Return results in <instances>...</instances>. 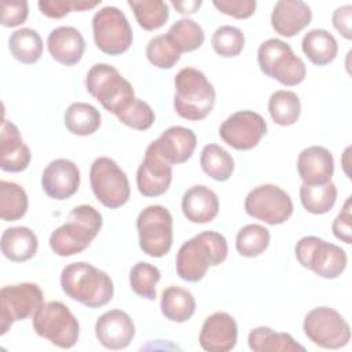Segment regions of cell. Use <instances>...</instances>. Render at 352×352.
<instances>
[{"instance_id": "cell-1", "label": "cell", "mask_w": 352, "mask_h": 352, "mask_svg": "<svg viewBox=\"0 0 352 352\" xmlns=\"http://www.w3.org/2000/svg\"><path fill=\"white\" fill-rule=\"evenodd\" d=\"M227 254V239L220 232L202 231L180 246L176 254V272L183 280L198 282L209 267L221 264Z\"/></svg>"}, {"instance_id": "cell-2", "label": "cell", "mask_w": 352, "mask_h": 352, "mask_svg": "<svg viewBox=\"0 0 352 352\" xmlns=\"http://www.w3.org/2000/svg\"><path fill=\"white\" fill-rule=\"evenodd\" d=\"M60 287L67 297L92 309L104 307L114 296L111 278L84 261L67 264L62 270Z\"/></svg>"}, {"instance_id": "cell-3", "label": "cell", "mask_w": 352, "mask_h": 352, "mask_svg": "<svg viewBox=\"0 0 352 352\" xmlns=\"http://www.w3.org/2000/svg\"><path fill=\"white\" fill-rule=\"evenodd\" d=\"M102 224V214L94 206L78 205L72 209L66 223L52 231L50 248L60 257L78 254L96 238Z\"/></svg>"}, {"instance_id": "cell-4", "label": "cell", "mask_w": 352, "mask_h": 352, "mask_svg": "<svg viewBox=\"0 0 352 352\" xmlns=\"http://www.w3.org/2000/svg\"><path fill=\"white\" fill-rule=\"evenodd\" d=\"M216 91L206 76L194 67H183L175 76L173 107L179 117L201 121L213 110Z\"/></svg>"}, {"instance_id": "cell-5", "label": "cell", "mask_w": 352, "mask_h": 352, "mask_svg": "<svg viewBox=\"0 0 352 352\" xmlns=\"http://www.w3.org/2000/svg\"><path fill=\"white\" fill-rule=\"evenodd\" d=\"M85 88L104 110L120 116L136 98L132 84L107 63L94 65L85 77Z\"/></svg>"}, {"instance_id": "cell-6", "label": "cell", "mask_w": 352, "mask_h": 352, "mask_svg": "<svg viewBox=\"0 0 352 352\" xmlns=\"http://www.w3.org/2000/svg\"><path fill=\"white\" fill-rule=\"evenodd\" d=\"M260 70L285 87L301 84L307 76V67L292 47L279 38H268L257 50Z\"/></svg>"}, {"instance_id": "cell-7", "label": "cell", "mask_w": 352, "mask_h": 352, "mask_svg": "<svg viewBox=\"0 0 352 352\" xmlns=\"http://www.w3.org/2000/svg\"><path fill=\"white\" fill-rule=\"evenodd\" d=\"M297 261L326 279L338 278L346 268L348 257L344 249L319 236H302L294 248Z\"/></svg>"}, {"instance_id": "cell-8", "label": "cell", "mask_w": 352, "mask_h": 352, "mask_svg": "<svg viewBox=\"0 0 352 352\" xmlns=\"http://www.w3.org/2000/svg\"><path fill=\"white\" fill-rule=\"evenodd\" d=\"M33 330L51 344L69 349L76 345L80 324L73 312L60 301L45 302L33 316Z\"/></svg>"}, {"instance_id": "cell-9", "label": "cell", "mask_w": 352, "mask_h": 352, "mask_svg": "<svg viewBox=\"0 0 352 352\" xmlns=\"http://www.w3.org/2000/svg\"><path fill=\"white\" fill-rule=\"evenodd\" d=\"M139 246L150 257H164L173 242V219L170 212L161 205L144 208L138 219Z\"/></svg>"}, {"instance_id": "cell-10", "label": "cell", "mask_w": 352, "mask_h": 352, "mask_svg": "<svg viewBox=\"0 0 352 352\" xmlns=\"http://www.w3.org/2000/svg\"><path fill=\"white\" fill-rule=\"evenodd\" d=\"M89 182L96 199L109 209L121 208L131 197L126 173L109 157H99L92 162Z\"/></svg>"}, {"instance_id": "cell-11", "label": "cell", "mask_w": 352, "mask_h": 352, "mask_svg": "<svg viewBox=\"0 0 352 352\" xmlns=\"http://www.w3.org/2000/svg\"><path fill=\"white\" fill-rule=\"evenodd\" d=\"M96 47L106 55H121L132 44L133 33L125 14L113 6L100 8L92 18Z\"/></svg>"}, {"instance_id": "cell-12", "label": "cell", "mask_w": 352, "mask_h": 352, "mask_svg": "<svg viewBox=\"0 0 352 352\" xmlns=\"http://www.w3.org/2000/svg\"><path fill=\"white\" fill-rule=\"evenodd\" d=\"M44 304V294L36 283L25 282L1 287L0 334L4 336L15 322L33 318Z\"/></svg>"}, {"instance_id": "cell-13", "label": "cell", "mask_w": 352, "mask_h": 352, "mask_svg": "<svg viewBox=\"0 0 352 352\" xmlns=\"http://www.w3.org/2000/svg\"><path fill=\"white\" fill-rule=\"evenodd\" d=\"M304 334L315 345L338 349L351 340V327L344 316L330 307L312 308L304 318Z\"/></svg>"}, {"instance_id": "cell-14", "label": "cell", "mask_w": 352, "mask_h": 352, "mask_svg": "<svg viewBox=\"0 0 352 352\" xmlns=\"http://www.w3.org/2000/svg\"><path fill=\"white\" fill-rule=\"evenodd\" d=\"M245 212L270 226H279L293 213L290 195L275 184H261L249 191L245 198Z\"/></svg>"}, {"instance_id": "cell-15", "label": "cell", "mask_w": 352, "mask_h": 352, "mask_svg": "<svg viewBox=\"0 0 352 352\" xmlns=\"http://www.w3.org/2000/svg\"><path fill=\"white\" fill-rule=\"evenodd\" d=\"M267 133L265 120L256 111L241 110L223 121L219 135L224 143L239 151L256 147Z\"/></svg>"}, {"instance_id": "cell-16", "label": "cell", "mask_w": 352, "mask_h": 352, "mask_svg": "<svg viewBox=\"0 0 352 352\" xmlns=\"http://www.w3.org/2000/svg\"><path fill=\"white\" fill-rule=\"evenodd\" d=\"M41 187L52 199H69L80 187V170L77 165L66 158L51 161L43 170Z\"/></svg>"}, {"instance_id": "cell-17", "label": "cell", "mask_w": 352, "mask_h": 352, "mask_svg": "<svg viewBox=\"0 0 352 352\" xmlns=\"http://www.w3.org/2000/svg\"><path fill=\"white\" fill-rule=\"evenodd\" d=\"M172 183V165L155 151L146 148L144 158L136 172L138 190L143 197H160Z\"/></svg>"}, {"instance_id": "cell-18", "label": "cell", "mask_w": 352, "mask_h": 352, "mask_svg": "<svg viewBox=\"0 0 352 352\" xmlns=\"http://www.w3.org/2000/svg\"><path fill=\"white\" fill-rule=\"evenodd\" d=\"M95 336L100 345L107 349H124L135 337V324L125 311L110 309L98 318Z\"/></svg>"}, {"instance_id": "cell-19", "label": "cell", "mask_w": 352, "mask_h": 352, "mask_svg": "<svg viewBox=\"0 0 352 352\" xmlns=\"http://www.w3.org/2000/svg\"><path fill=\"white\" fill-rule=\"evenodd\" d=\"M170 165L187 162L197 147L195 133L186 126H169L162 135L147 146Z\"/></svg>"}, {"instance_id": "cell-20", "label": "cell", "mask_w": 352, "mask_h": 352, "mask_svg": "<svg viewBox=\"0 0 352 352\" xmlns=\"http://www.w3.org/2000/svg\"><path fill=\"white\" fill-rule=\"evenodd\" d=\"M238 341V324L227 312L208 316L199 331V345L208 352H228Z\"/></svg>"}, {"instance_id": "cell-21", "label": "cell", "mask_w": 352, "mask_h": 352, "mask_svg": "<svg viewBox=\"0 0 352 352\" xmlns=\"http://www.w3.org/2000/svg\"><path fill=\"white\" fill-rule=\"evenodd\" d=\"M297 172L302 183L308 186L331 182L334 173L333 154L322 146L307 147L298 154Z\"/></svg>"}, {"instance_id": "cell-22", "label": "cell", "mask_w": 352, "mask_h": 352, "mask_svg": "<svg viewBox=\"0 0 352 352\" xmlns=\"http://www.w3.org/2000/svg\"><path fill=\"white\" fill-rule=\"evenodd\" d=\"M311 21L312 11L309 6L301 0H279L271 14L272 29L283 37L298 34Z\"/></svg>"}, {"instance_id": "cell-23", "label": "cell", "mask_w": 352, "mask_h": 352, "mask_svg": "<svg viewBox=\"0 0 352 352\" xmlns=\"http://www.w3.org/2000/svg\"><path fill=\"white\" fill-rule=\"evenodd\" d=\"M32 160L29 147L23 143L19 129L8 120H3L0 132V166L6 172H22Z\"/></svg>"}, {"instance_id": "cell-24", "label": "cell", "mask_w": 352, "mask_h": 352, "mask_svg": "<svg viewBox=\"0 0 352 352\" xmlns=\"http://www.w3.org/2000/svg\"><path fill=\"white\" fill-rule=\"evenodd\" d=\"M47 48L54 60L65 66L78 63L85 51V40L73 26H59L48 34Z\"/></svg>"}, {"instance_id": "cell-25", "label": "cell", "mask_w": 352, "mask_h": 352, "mask_svg": "<svg viewBox=\"0 0 352 352\" xmlns=\"http://www.w3.org/2000/svg\"><path fill=\"white\" fill-rule=\"evenodd\" d=\"M219 208L220 205L216 192L202 184L192 186L182 198L183 214L191 223H210L219 214Z\"/></svg>"}, {"instance_id": "cell-26", "label": "cell", "mask_w": 352, "mask_h": 352, "mask_svg": "<svg viewBox=\"0 0 352 352\" xmlns=\"http://www.w3.org/2000/svg\"><path fill=\"white\" fill-rule=\"evenodd\" d=\"M0 246L6 258L14 263H25L36 254L38 239L30 228L16 226L3 231Z\"/></svg>"}, {"instance_id": "cell-27", "label": "cell", "mask_w": 352, "mask_h": 352, "mask_svg": "<svg viewBox=\"0 0 352 352\" xmlns=\"http://www.w3.org/2000/svg\"><path fill=\"white\" fill-rule=\"evenodd\" d=\"M301 50L311 63L324 66L336 59L338 44L330 32L324 29H312L304 34Z\"/></svg>"}, {"instance_id": "cell-28", "label": "cell", "mask_w": 352, "mask_h": 352, "mask_svg": "<svg viewBox=\"0 0 352 352\" xmlns=\"http://www.w3.org/2000/svg\"><path fill=\"white\" fill-rule=\"evenodd\" d=\"M195 307V298L187 289L170 286L161 294V312L170 322H187L194 315Z\"/></svg>"}, {"instance_id": "cell-29", "label": "cell", "mask_w": 352, "mask_h": 352, "mask_svg": "<svg viewBox=\"0 0 352 352\" xmlns=\"http://www.w3.org/2000/svg\"><path fill=\"white\" fill-rule=\"evenodd\" d=\"M249 348L254 352L278 351H305L289 333H278L267 326L253 329L248 336Z\"/></svg>"}, {"instance_id": "cell-30", "label": "cell", "mask_w": 352, "mask_h": 352, "mask_svg": "<svg viewBox=\"0 0 352 352\" xmlns=\"http://www.w3.org/2000/svg\"><path fill=\"white\" fill-rule=\"evenodd\" d=\"M63 121L70 133L77 136H88L99 129L100 113L89 103L74 102L66 109Z\"/></svg>"}, {"instance_id": "cell-31", "label": "cell", "mask_w": 352, "mask_h": 352, "mask_svg": "<svg viewBox=\"0 0 352 352\" xmlns=\"http://www.w3.org/2000/svg\"><path fill=\"white\" fill-rule=\"evenodd\" d=\"M8 48L18 62L23 65H33L43 55V40L34 29L22 28L11 33L8 38Z\"/></svg>"}, {"instance_id": "cell-32", "label": "cell", "mask_w": 352, "mask_h": 352, "mask_svg": "<svg viewBox=\"0 0 352 352\" xmlns=\"http://www.w3.org/2000/svg\"><path fill=\"white\" fill-rule=\"evenodd\" d=\"M199 164L202 170L217 182H226L231 177L235 164L231 154L220 147L219 144H206L199 157Z\"/></svg>"}, {"instance_id": "cell-33", "label": "cell", "mask_w": 352, "mask_h": 352, "mask_svg": "<svg viewBox=\"0 0 352 352\" xmlns=\"http://www.w3.org/2000/svg\"><path fill=\"white\" fill-rule=\"evenodd\" d=\"M268 111L275 124L280 126L293 125L301 114L300 98L293 91H275L268 99Z\"/></svg>"}, {"instance_id": "cell-34", "label": "cell", "mask_w": 352, "mask_h": 352, "mask_svg": "<svg viewBox=\"0 0 352 352\" xmlns=\"http://www.w3.org/2000/svg\"><path fill=\"white\" fill-rule=\"evenodd\" d=\"M300 201L304 209L312 214H324L330 212L337 201V187L333 182L324 184H301Z\"/></svg>"}, {"instance_id": "cell-35", "label": "cell", "mask_w": 352, "mask_h": 352, "mask_svg": "<svg viewBox=\"0 0 352 352\" xmlns=\"http://www.w3.org/2000/svg\"><path fill=\"white\" fill-rule=\"evenodd\" d=\"M28 194L16 183L0 182V216L4 221H16L28 212Z\"/></svg>"}, {"instance_id": "cell-36", "label": "cell", "mask_w": 352, "mask_h": 352, "mask_svg": "<svg viewBox=\"0 0 352 352\" xmlns=\"http://www.w3.org/2000/svg\"><path fill=\"white\" fill-rule=\"evenodd\" d=\"M135 18L140 28L147 32L162 28L169 18L168 4L162 0H129Z\"/></svg>"}, {"instance_id": "cell-37", "label": "cell", "mask_w": 352, "mask_h": 352, "mask_svg": "<svg viewBox=\"0 0 352 352\" xmlns=\"http://www.w3.org/2000/svg\"><path fill=\"white\" fill-rule=\"evenodd\" d=\"M270 239V231L264 226L248 224L238 231L235 248L243 257H257L267 250Z\"/></svg>"}, {"instance_id": "cell-38", "label": "cell", "mask_w": 352, "mask_h": 352, "mask_svg": "<svg viewBox=\"0 0 352 352\" xmlns=\"http://www.w3.org/2000/svg\"><path fill=\"white\" fill-rule=\"evenodd\" d=\"M166 34L177 45L182 54L198 50L205 41V33L202 28L190 18H182L176 21L169 28Z\"/></svg>"}, {"instance_id": "cell-39", "label": "cell", "mask_w": 352, "mask_h": 352, "mask_svg": "<svg viewBox=\"0 0 352 352\" xmlns=\"http://www.w3.org/2000/svg\"><path fill=\"white\" fill-rule=\"evenodd\" d=\"M161 279L160 270L146 261L136 263L129 271V285L133 293L147 300H155V286Z\"/></svg>"}, {"instance_id": "cell-40", "label": "cell", "mask_w": 352, "mask_h": 352, "mask_svg": "<svg viewBox=\"0 0 352 352\" xmlns=\"http://www.w3.org/2000/svg\"><path fill=\"white\" fill-rule=\"evenodd\" d=\"M146 56L158 69H172L180 60L182 52L168 34H160L148 41Z\"/></svg>"}, {"instance_id": "cell-41", "label": "cell", "mask_w": 352, "mask_h": 352, "mask_svg": "<svg viewBox=\"0 0 352 352\" xmlns=\"http://www.w3.org/2000/svg\"><path fill=\"white\" fill-rule=\"evenodd\" d=\"M212 47L214 52L223 58L238 56L245 47V36L239 28L224 25L212 34Z\"/></svg>"}, {"instance_id": "cell-42", "label": "cell", "mask_w": 352, "mask_h": 352, "mask_svg": "<svg viewBox=\"0 0 352 352\" xmlns=\"http://www.w3.org/2000/svg\"><path fill=\"white\" fill-rule=\"evenodd\" d=\"M117 118L132 129L146 131L154 124L155 114L148 103L135 98L132 103L120 116H117Z\"/></svg>"}, {"instance_id": "cell-43", "label": "cell", "mask_w": 352, "mask_h": 352, "mask_svg": "<svg viewBox=\"0 0 352 352\" xmlns=\"http://www.w3.org/2000/svg\"><path fill=\"white\" fill-rule=\"evenodd\" d=\"M100 4V0L96 1H66V0H40L38 8L41 14L47 18L59 19L66 16L72 11H85L91 10Z\"/></svg>"}, {"instance_id": "cell-44", "label": "cell", "mask_w": 352, "mask_h": 352, "mask_svg": "<svg viewBox=\"0 0 352 352\" xmlns=\"http://www.w3.org/2000/svg\"><path fill=\"white\" fill-rule=\"evenodd\" d=\"M29 7L25 0H3L1 1V25L15 28L28 19Z\"/></svg>"}, {"instance_id": "cell-45", "label": "cell", "mask_w": 352, "mask_h": 352, "mask_svg": "<svg viewBox=\"0 0 352 352\" xmlns=\"http://www.w3.org/2000/svg\"><path fill=\"white\" fill-rule=\"evenodd\" d=\"M213 6L228 16L246 19L254 14L257 3L254 0H214Z\"/></svg>"}, {"instance_id": "cell-46", "label": "cell", "mask_w": 352, "mask_h": 352, "mask_svg": "<svg viewBox=\"0 0 352 352\" xmlns=\"http://www.w3.org/2000/svg\"><path fill=\"white\" fill-rule=\"evenodd\" d=\"M351 197L346 198L341 212L337 214V217L333 221V234L337 239L352 243V212H351Z\"/></svg>"}, {"instance_id": "cell-47", "label": "cell", "mask_w": 352, "mask_h": 352, "mask_svg": "<svg viewBox=\"0 0 352 352\" xmlns=\"http://www.w3.org/2000/svg\"><path fill=\"white\" fill-rule=\"evenodd\" d=\"M331 22L334 29L346 40L352 38V6L345 4L333 12Z\"/></svg>"}, {"instance_id": "cell-48", "label": "cell", "mask_w": 352, "mask_h": 352, "mask_svg": "<svg viewBox=\"0 0 352 352\" xmlns=\"http://www.w3.org/2000/svg\"><path fill=\"white\" fill-rule=\"evenodd\" d=\"M177 12L180 14H194L195 11H198V8L201 7L202 1H197V0H188V1H172L170 3Z\"/></svg>"}]
</instances>
